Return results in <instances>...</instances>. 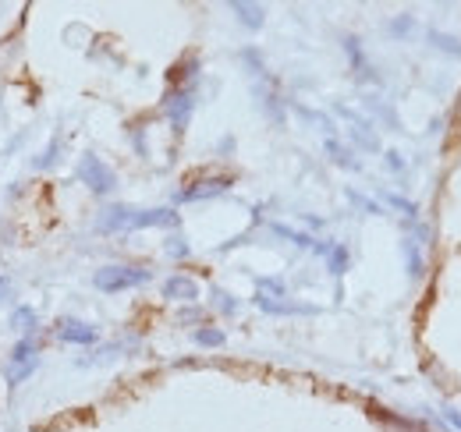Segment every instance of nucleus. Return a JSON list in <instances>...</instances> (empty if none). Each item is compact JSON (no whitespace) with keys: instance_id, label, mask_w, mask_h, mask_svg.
I'll return each mask as SVG.
<instances>
[{"instance_id":"2","label":"nucleus","mask_w":461,"mask_h":432,"mask_svg":"<svg viewBox=\"0 0 461 432\" xmlns=\"http://www.w3.org/2000/svg\"><path fill=\"white\" fill-rule=\"evenodd\" d=\"M149 280H153V270H146V266H104L93 276L96 291H104V294H121V291L142 287Z\"/></svg>"},{"instance_id":"1","label":"nucleus","mask_w":461,"mask_h":432,"mask_svg":"<svg viewBox=\"0 0 461 432\" xmlns=\"http://www.w3.org/2000/svg\"><path fill=\"white\" fill-rule=\"evenodd\" d=\"M181 216L174 210H135V206H107L96 230L100 234H117V230H142V227H177Z\"/></svg>"},{"instance_id":"5","label":"nucleus","mask_w":461,"mask_h":432,"mask_svg":"<svg viewBox=\"0 0 461 432\" xmlns=\"http://www.w3.org/2000/svg\"><path fill=\"white\" fill-rule=\"evenodd\" d=\"M192 107H195V89L192 86H171L167 96H164V113L171 121V128L181 135L188 117H192Z\"/></svg>"},{"instance_id":"14","label":"nucleus","mask_w":461,"mask_h":432,"mask_svg":"<svg viewBox=\"0 0 461 432\" xmlns=\"http://www.w3.org/2000/svg\"><path fill=\"white\" fill-rule=\"evenodd\" d=\"M60 146H64V142H60V135H58V139L50 142V149H47V153H43L40 160L32 163V166H36V170H50V166H54V163L60 160V157H58V153H60Z\"/></svg>"},{"instance_id":"17","label":"nucleus","mask_w":461,"mask_h":432,"mask_svg":"<svg viewBox=\"0 0 461 432\" xmlns=\"http://www.w3.org/2000/svg\"><path fill=\"white\" fill-rule=\"evenodd\" d=\"M167 252H171L174 259H185V256H188L192 248L185 245V238H171V245H167Z\"/></svg>"},{"instance_id":"15","label":"nucleus","mask_w":461,"mask_h":432,"mask_svg":"<svg viewBox=\"0 0 461 432\" xmlns=\"http://www.w3.org/2000/svg\"><path fill=\"white\" fill-rule=\"evenodd\" d=\"M327 153H330V157H334V160L341 163V166H351V170H355V166H358V163L351 160V157H348V149H341V146H338V142H327Z\"/></svg>"},{"instance_id":"9","label":"nucleus","mask_w":461,"mask_h":432,"mask_svg":"<svg viewBox=\"0 0 461 432\" xmlns=\"http://www.w3.org/2000/svg\"><path fill=\"white\" fill-rule=\"evenodd\" d=\"M256 305L263 309V312H270V316H312L316 312V305H294V302H274V298H267V294H256Z\"/></svg>"},{"instance_id":"18","label":"nucleus","mask_w":461,"mask_h":432,"mask_svg":"<svg viewBox=\"0 0 461 432\" xmlns=\"http://www.w3.org/2000/svg\"><path fill=\"white\" fill-rule=\"evenodd\" d=\"M213 298H217V309H224V312H238V302H230L228 291H213Z\"/></svg>"},{"instance_id":"6","label":"nucleus","mask_w":461,"mask_h":432,"mask_svg":"<svg viewBox=\"0 0 461 432\" xmlns=\"http://www.w3.org/2000/svg\"><path fill=\"white\" fill-rule=\"evenodd\" d=\"M234 177H206V181H195L188 188L177 192V202H199V199H213V195H224Z\"/></svg>"},{"instance_id":"16","label":"nucleus","mask_w":461,"mask_h":432,"mask_svg":"<svg viewBox=\"0 0 461 432\" xmlns=\"http://www.w3.org/2000/svg\"><path fill=\"white\" fill-rule=\"evenodd\" d=\"M429 40H437V47H440V50H451L455 57H461V47H455L458 40H447V36H440V32H429Z\"/></svg>"},{"instance_id":"3","label":"nucleus","mask_w":461,"mask_h":432,"mask_svg":"<svg viewBox=\"0 0 461 432\" xmlns=\"http://www.w3.org/2000/svg\"><path fill=\"white\" fill-rule=\"evenodd\" d=\"M75 174H78V181H82L89 192H96V195H111L117 188V174L100 160L96 153H86V157L78 160V166H75Z\"/></svg>"},{"instance_id":"7","label":"nucleus","mask_w":461,"mask_h":432,"mask_svg":"<svg viewBox=\"0 0 461 432\" xmlns=\"http://www.w3.org/2000/svg\"><path fill=\"white\" fill-rule=\"evenodd\" d=\"M58 337L64 344H96V326L82 323V320H60L58 323Z\"/></svg>"},{"instance_id":"8","label":"nucleus","mask_w":461,"mask_h":432,"mask_svg":"<svg viewBox=\"0 0 461 432\" xmlns=\"http://www.w3.org/2000/svg\"><path fill=\"white\" fill-rule=\"evenodd\" d=\"M164 298H171V302H195L199 298V284L192 280V276H167L164 280Z\"/></svg>"},{"instance_id":"11","label":"nucleus","mask_w":461,"mask_h":432,"mask_svg":"<svg viewBox=\"0 0 461 432\" xmlns=\"http://www.w3.org/2000/svg\"><path fill=\"white\" fill-rule=\"evenodd\" d=\"M36 326H40V316H36V309L22 305V309H14V312H11V329H14V333L29 337V333H32Z\"/></svg>"},{"instance_id":"12","label":"nucleus","mask_w":461,"mask_h":432,"mask_svg":"<svg viewBox=\"0 0 461 432\" xmlns=\"http://www.w3.org/2000/svg\"><path fill=\"white\" fill-rule=\"evenodd\" d=\"M327 263H330V273H334V276L348 273V266H351V256H348L345 245H330V252H327Z\"/></svg>"},{"instance_id":"13","label":"nucleus","mask_w":461,"mask_h":432,"mask_svg":"<svg viewBox=\"0 0 461 432\" xmlns=\"http://www.w3.org/2000/svg\"><path fill=\"white\" fill-rule=\"evenodd\" d=\"M228 337H224V329H217V326H203V329H195V344L199 347H221Z\"/></svg>"},{"instance_id":"20","label":"nucleus","mask_w":461,"mask_h":432,"mask_svg":"<svg viewBox=\"0 0 461 432\" xmlns=\"http://www.w3.org/2000/svg\"><path fill=\"white\" fill-rule=\"evenodd\" d=\"M447 422H451V426H458V429H461V411H447Z\"/></svg>"},{"instance_id":"19","label":"nucleus","mask_w":461,"mask_h":432,"mask_svg":"<svg viewBox=\"0 0 461 432\" xmlns=\"http://www.w3.org/2000/svg\"><path fill=\"white\" fill-rule=\"evenodd\" d=\"M11 298H14V287H11V280H7V276H0V305H4V302H11Z\"/></svg>"},{"instance_id":"10","label":"nucleus","mask_w":461,"mask_h":432,"mask_svg":"<svg viewBox=\"0 0 461 432\" xmlns=\"http://www.w3.org/2000/svg\"><path fill=\"white\" fill-rule=\"evenodd\" d=\"M230 11L238 14V22L241 25H249V29H263V22H267V11L259 7V4H241V0H234L230 4Z\"/></svg>"},{"instance_id":"4","label":"nucleus","mask_w":461,"mask_h":432,"mask_svg":"<svg viewBox=\"0 0 461 432\" xmlns=\"http://www.w3.org/2000/svg\"><path fill=\"white\" fill-rule=\"evenodd\" d=\"M40 369V344L32 337H22L11 351V362H7V382L18 386Z\"/></svg>"}]
</instances>
